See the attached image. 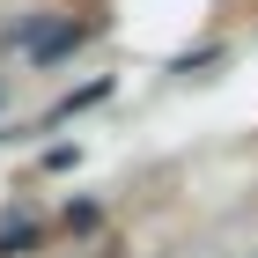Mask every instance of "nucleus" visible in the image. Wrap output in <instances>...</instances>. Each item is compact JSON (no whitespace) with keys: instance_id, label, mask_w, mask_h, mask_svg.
<instances>
[{"instance_id":"obj_1","label":"nucleus","mask_w":258,"mask_h":258,"mask_svg":"<svg viewBox=\"0 0 258 258\" xmlns=\"http://www.w3.org/2000/svg\"><path fill=\"white\" fill-rule=\"evenodd\" d=\"M22 44H30V59H67V52H74V44H81V30H74V22H37V30H22Z\"/></svg>"},{"instance_id":"obj_2","label":"nucleus","mask_w":258,"mask_h":258,"mask_svg":"<svg viewBox=\"0 0 258 258\" xmlns=\"http://www.w3.org/2000/svg\"><path fill=\"white\" fill-rule=\"evenodd\" d=\"M30 243H37V229H30V221H15V229L0 236V258H22V251H30Z\"/></svg>"}]
</instances>
